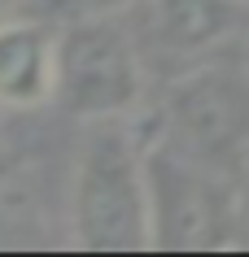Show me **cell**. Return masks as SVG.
<instances>
[{
  "label": "cell",
  "mask_w": 249,
  "mask_h": 257,
  "mask_svg": "<svg viewBox=\"0 0 249 257\" xmlns=\"http://www.w3.org/2000/svg\"><path fill=\"white\" fill-rule=\"evenodd\" d=\"M70 240L83 253L153 248L149 149L123 118L92 122L70 175Z\"/></svg>",
  "instance_id": "obj_1"
},
{
  "label": "cell",
  "mask_w": 249,
  "mask_h": 257,
  "mask_svg": "<svg viewBox=\"0 0 249 257\" xmlns=\"http://www.w3.org/2000/svg\"><path fill=\"white\" fill-rule=\"evenodd\" d=\"M144 74L131 35L114 14H79L57 35V92L53 100L88 122L127 118L140 105Z\"/></svg>",
  "instance_id": "obj_2"
},
{
  "label": "cell",
  "mask_w": 249,
  "mask_h": 257,
  "mask_svg": "<svg viewBox=\"0 0 249 257\" xmlns=\"http://www.w3.org/2000/svg\"><path fill=\"white\" fill-rule=\"evenodd\" d=\"M149 209L153 248L162 253H214L236 244V196L210 162L175 144L149 149Z\"/></svg>",
  "instance_id": "obj_3"
},
{
  "label": "cell",
  "mask_w": 249,
  "mask_h": 257,
  "mask_svg": "<svg viewBox=\"0 0 249 257\" xmlns=\"http://www.w3.org/2000/svg\"><path fill=\"white\" fill-rule=\"evenodd\" d=\"M171 144L201 162L249 157V70L206 66L184 74L166 96Z\"/></svg>",
  "instance_id": "obj_4"
},
{
  "label": "cell",
  "mask_w": 249,
  "mask_h": 257,
  "mask_svg": "<svg viewBox=\"0 0 249 257\" xmlns=\"http://www.w3.org/2000/svg\"><path fill=\"white\" fill-rule=\"evenodd\" d=\"M57 92V35L31 18H0V109H40Z\"/></svg>",
  "instance_id": "obj_5"
},
{
  "label": "cell",
  "mask_w": 249,
  "mask_h": 257,
  "mask_svg": "<svg viewBox=\"0 0 249 257\" xmlns=\"http://www.w3.org/2000/svg\"><path fill=\"white\" fill-rule=\"evenodd\" d=\"M149 27L171 53H206L232 40L249 14V0H149Z\"/></svg>",
  "instance_id": "obj_6"
},
{
  "label": "cell",
  "mask_w": 249,
  "mask_h": 257,
  "mask_svg": "<svg viewBox=\"0 0 249 257\" xmlns=\"http://www.w3.org/2000/svg\"><path fill=\"white\" fill-rule=\"evenodd\" d=\"M74 5H79L83 14H123V9H144V5H149V0H74Z\"/></svg>",
  "instance_id": "obj_7"
},
{
  "label": "cell",
  "mask_w": 249,
  "mask_h": 257,
  "mask_svg": "<svg viewBox=\"0 0 249 257\" xmlns=\"http://www.w3.org/2000/svg\"><path fill=\"white\" fill-rule=\"evenodd\" d=\"M0 5H14V0H0Z\"/></svg>",
  "instance_id": "obj_8"
},
{
  "label": "cell",
  "mask_w": 249,
  "mask_h": 257,
  "mask_svg": "<svg viewBox=\"0 0 249 257\" xmlns=\"http://www.w3.org/2000/svg\"><path fill=\"white\" fill-rule=\"evenodd\" d=\"M245 166H249V157H245Z\"/></svg>",
  "instance_id": "obj_9"
}]
</instances>
